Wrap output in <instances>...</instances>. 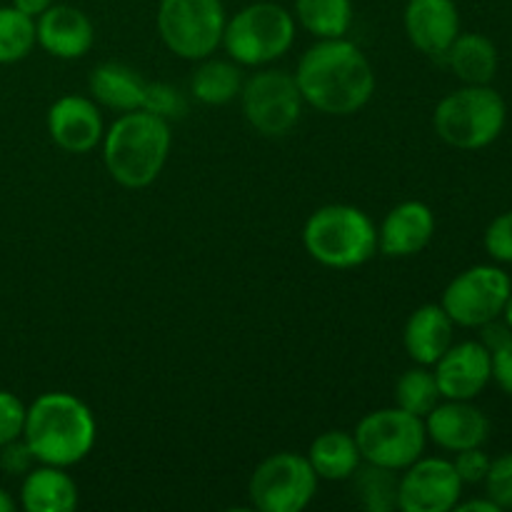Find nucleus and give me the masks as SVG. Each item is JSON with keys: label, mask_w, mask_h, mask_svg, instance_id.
Masks as SVG:
<instances>
[{"label": "nucleus", "mask_w": 512, "mask_h": 512, "mask_svg": "<svg viewBox=\"0 0 512 512\" xmlns=\"http://www.w3.org/2000/svg\"><path fill=\"white\" fill-rule=\"evenodd\" d=\"M38 45L60 60H78L90 53L95 43V28L88 15L75 5L53 3L35 18Z\"/></svg>", "instance_id": "17"}, {"label": "nucleus", "mask_w": 512, "mask_h": 512, "mask_svg": "<svg viewBox=\"0 0 512 512\" xmlns=\"http://www.w3.org/2000/svg\"><path fill=\"white\" fill-rule=\"evenodd\" d=\"M440 60L463 85H490L498 73V48L483 33H460Z\"/></svg>", "instance_id": "22"}, {"label": "nucleus", "mask_w": 512, "mask_h": 512, "mask_svg": "<svg viewBox=\"0 0 512 512\" xmlns=\"http://www.w3.org/2000/svg\"><path fill=\"white\" fill-rule=\"evenodd\" d=\"M500 318H503V320H505V325H508V328L512 330V293H510L508 303H505V308H503V315H500Z\"/></svg>", "instance_id": "40"}, {"label": "nucleus", "mask_w": 512, "mask_h": 512, "mask_svg": "<svg viewBox=\"0 0 512 512\" xmlns=\"http://www.w3.org/2000/svg\"><path fill=\"white\" fill-rule=\"evenodd\" d=\"M143 110L148 113L158 115L163 120H180L185 113H188V103H185L183 93L178 88L168 83H150L145 88V98H143Z\"/></svg>", "instance_id": "29"}, {"label": "nucleus", "mask_w": 512, "mask_h": 512, "mask_svg": "<svg viewBox=\"0 0 512 512\" xmlns=\"http://www.w3.org/2000/svg\"><path fill=\"white\" fill-rule=\"evenodd\" d=\"M455 323L445 313L443 305H420L410 313L403 328V348L415 365H428L433 368L440 355L453 345Z\"/></svg>", "instance_id": "19"}, {"label": "nucleus", "mask_w": 512, "mask_h": 512, "mask_svg": "<svg viewBox=\"0 0 512 512\" xmlns=\"http://www.w3.org/2000/svg\"><path fill=\"white\" fill-rule=\"evenodd\" d=\"M295 83L310 108L323 115H355L375 93V70L368 55L345 38L318 40L298 60Z\"/></svg>", "instance_id": "1"}, {"label": "nucleus", "mask_w": 512, "mask_h": 512, "mask_svg": "<svg viewBox=\"0 0 512 512\" xmlns=\"http://www.w3.org/2000/svg\"><path fill=\"white\" fill-rule=\"evenodd\" d=\"M435 235V213L420 200L395 205L378 228V250L388 258H413Z\"/></svg>", "instance_id": "18"}, {"label": "nucleus", "mask_w": 512, "mask_h": 512, "mask_svg": "<svg viewBox=\"0 0 512 512\" xmlns=\"http://www.w3.org/2000/svg\"><path fill=\"white\" fill-rule=\"evenodd\" d=\"M50 140L65 153L85 155L103 143L105 125L100 105L83 95H63L48 110Z\"/></svg>", "instance_id": "14"}, {"label": "nucleus", "mask_w": 512, "mask_h": 512, "mask_svg": "<svg viewBox=\"0 0 512 512\" xmlns=\"http://www.w3.org/2000/svg\"><path fill=\"white\" fill-rule=\"evenodd\" d=\"M243 83V73L235 60L203 58L190 80V90L203 105H228L230 100L240 98Z\"/></svg>", "instance_id": "24"}, {"label": "nucleus", "mask_w": 512, "mask_h": 512, "mask_svg": "<svg viewBox=\"0 0 512 512\" xmlns=\"http://www.w3.org/2000/svg\"><path fill=\"white\" fill-rule=\"evenodd\" d=\"M223 0H160L155 25L165 48L185 60L210 58L223 43Z\"/></svg>", "instance_id": "7"}, {"label": "nucleus", "mask_w": 512, "mask_h": 512, "mask_svg": "<svg viewBox=\"0 0 512 512\" xmlns=\"http://www.w3.org/2000/svg\"><path fill=\"white\" fill-rule=\"evenodd\" d=\"M305 458L313 465L315 475L320 480H330V483L350 480V475L363 463V455H360L358 443H355V435L345 433V430H325V433H320L310 443V450Z\"/></svg>", "instance_id": "23"}, {"label": "nucleus", "mask_w": 512, "mask_h": 512, "mask_svg": "<svg viewBox=\"0 0 512 512\" xmlns=\"http://www.w3.org/2000/svg\"><path fill=\"white\" fill-rule=\"evenodd\" d=\"M35 43H38L35 18L20 13L13 5H3L0 8V63L8 65L28 58Z\"/></svg>", "instance_id": "28"}, {"label": "nucleus", "mask_w": 512, "mask_h": 512, "mask_svg": "<svg viewBox=\"0 0 512 512\" xmlns=\"http://www.w3.org/2000/svg\"><path fill=\"white\" fill-rule=\"evenodd\" d=\"M485 253L495 260V263H512V210L498 215L493 223L485 230Z\"/></svg>", "instance_id": "31"}, {"label": "nucleus", "mask_w": 512, "mask_h": 512, "mask_svg": "<svg viewBox=\"0 0 512 512\" xmlns=\"http://www.w3.org/2000/svg\"><path fill=\"white\" fill-rule=\"evenodd\" d=\"M485 495L498 505L500 510H512V453L490 460L488 475H485Z\"/></svg>", "instance_id": "30"}, {"label": "nucleus", "mask_w": 512, "mask_h": 512, "mask_svg": "<svg viewBox=\"0 0 512 512\" xmlns=\"http://www.w3.org/2000/svg\"><path fill=\"white\" fill-rule=\"evenodd\" d=\"M353 435L365 463L398 470V473L423 458L425 443H428L425 420L398 405L368 413Z\"/></svg>", "instance_id": "8"}, {"label": "nucleus", "mask_w": 512, "mask_h": 512, "mask_svg": "<svg viewBox=\"0 0 512 512\" xmlns=\"http://www.w3.org/2000/svg\"><path fill=\"white\" fill-rule=\"evenodd\" d=\"M240 105L255 133L263 138H283L300 123L305 100L295 83V75H290L288 70L265 68L245 80L240 90Z\"/></svg>", "instance_id": "9"}, {"label": "nucleus", "mask_w": 512, "mask_h": 512, "mask_svg": "<svg viewBox=\"0 0 512 512\" xmlns=\"http://www.w3.org/2000/svg\"><path fill=\"white\" fill-rule=\"evenodd\" d=\"M25 405L18 395L0 390V448L10 440L23 438L25 428Z\"/></svg>", "instance_id": "32"}, {"label": "nucleus", "mask_w": 512, "mask_h": 512, "mask_svg": "<svg viewBox=\"0 0 512 512\" xmlns=\"http://www.w3.org/2000/svg\"><path fill=\"white\" fill-rule=\"evenodd\" d=\"M463 480L453 460L418 458L403 470L398 488V510L403 512H450L460 503Z\"/></svg>", "instance_id": "12"}, {"label": "nucleus", "mask_w": 512, "mask_h": 512, "mask_svg": "<svg viewBox=\"0 0 512 512\" xmlns=\"http://www.w3.org/2000/svg\"><path fill=\"white\" fill-rule=\"evenodd\" d=\"M318 480L305 455L275 453L250 475V505L260 512H303L318 493Z\"/></svg>", "instance_id": "10"}, {"label": "nucleus", "mask_w": 512, "mask_h": 512, "mask_svg": "<svg viewBox=\"0 0 512 512\" xmlns=\"http://www.w3.org/2000/svg\"><path fill=\"white\" fill-rule=\"evenodd\" d=\"M170 143L173 133L168 120L143 108L120 113L103 135L105 170L123 188H148L168 163Z\"/></svg>", "instance_id": "3"}, {"label": "nucleus", "mask_w": 512, "mask_h": 512, "mask_svg": "<svg viewBox=\"0 0 512 512\" xmlns=\"http://www.w3.org/2000/svg\"><path fill=\"white\" fill-rule=\"evenodd\" d=\"M295 43V15L270 0L245 5L225 23L223 48L230 60L250 68H263L283 58Z\"/></svg>", "instance_id": "6"}, {"label": "nucleus", "mask_w": 512, "mask_h": 512, "mask_svg": "<svg viewBox=\"0 0 512 512\" xmlns=\"http://www.w3.org/2000/svg\"><path fill=\"white\" fill-rule=\"evenodd\" d=\"M20 505L28 512H70L78 508V483L65 468L40 463L23 475Z\"/></svg>", "instance_id": "21"}, {"label": "nucleus", "mask_w": 512, "mask_h": 512, "mask_svg": "<svg viewBox=\"0 0 512 512\" xmlns=\"http://www.w3.org/2000/svg\"><path fill=\"white\" fill-rule=\"evenodd\" d=\"M423 420L428 440L448 453L483 448L490 435L488 415L473 400H440Z\"/></svg>", "instance_id": "15"}, {"label": "nucleus", "mask_w": 512, "mask_h": 512, "mask_svg": "<svg viewBox=\"0 0 512 512\" xmlns=\"http://www.w3.org/2000/svg\"><path fill=\"white\" fill-rule=\"evenodd\" d=\"M433 373L443 400H475L493 380V353L480 340L453 343Z\"/></svg>", "instance_id": "13"}, {"label": "nucleus", "mask_w": 512, "mask_h": 512, "mask_svg": "<svg viewBox=\"0 0 512 512\" xmlns=\"http://www.w3.org/2000/svg\"><path fill=\"white\" fill-rule=\"evenodd\" d=\"M455 510L458 512H500L498 505H495L488 495L480 500H465V503H458L455 505Z\"/></svg>", "instance_id": "38"}, {"label": "nucleus", "mask_w": 512, "mask_h": 512, "mask_svg": "<svg viewBox=\"0 0 512 512\" xmlns=\"http://www.w3.org/2000/svg\"><path fill=\"white\" fill-rule=\"evenodd\" d=\"M393 395L398 408L408 410V413L418 415V418H425L443 400L438 380H435V373L428 365H415V368L405 370L398 378V383H395Z\"/></svg>", "instance_id": "27"}, {"label": "nucleus", "mask_w": 512, "mask_h": 512, "mask_svg": "<svg viewBox=\"0 0 512 512\" xmlns=\"http://www.w3.org/2000/svg\"><path fill=\"white\" fill-rule=\"evenodd\" d=\"M453 468L458 473V478L463 480V485H478L488 475L490 458L483 453V448L460 450V453H455Z\"/></svg>", "instance_id": "33"}, {"label": "nucleus", "mask_w": 512, "mask_h": 512, "mask_svg": "<svg viewBox=\"0 0 512 512\" xmlns=\"http://www.w3.org/2000/svg\"><path fill=\"white\" fill-rule=\"evenodd\" d=\"M145 88H148V80L138 70L125 63H115V60L100 63L88 75L90 98L103 108L118 110V113L143 108Z\"/></svg>", "instance_id": "20"}, {"label": "nucleus", "mask_w": 512, "mask_h": 512, "mask_svg": "<svg viewBox=\"0 0 512 512\" xmlns=\"http://www.w3.org/2000/svg\"><path fill=\"white\" fill-rule=\"evenodd\" d=\"M53 3L55 0H13V8L30 15V18H38V15H43Z\"/></svg>", "instance_id": "37"}, {"label": "nucleus", "mask_w": 512, "mask_h": 512, "mask_svg": "<svg viewBox=\"0 0 512 512\" xmlns=\"http://www.w3.org/2000/svg\"><path fill=\"white\" fill-rule=\"evenodd\" d=\"M508 105L490 85H463L445 95L433 113L435 133L458 150H483L500 138Z\"/></svg>", "instance_id": "5"}, {"label": "nucleus", "mask_w": 512, "mask_h": 512, "mask_svg": "<svg viewBox=\"0 0 512 512\" xmlns=\"http://www.w3.org/2000/svg\"><path fill=\"white\" fill-rule=\"evenodd\" d=\"M353 498L368 512H393L398 510V470L380 468L373 463H360V468L350 475Z\"/></svg>", "instance_id": "26"}, {"label": "nucleus", "mask_w": 512, "mask_h": 512, "mask_svg": "<svg viewBox=\"0 0 512 512\" xmlns=\"http://www.w3.org/2000/svg\"><path fill=\"white\" fill-rule=\"evenodd\" d=\"M303 245L310 258L325 268H360L378 253V228L355 205H323L305 220Z\"/></svg>", "instance_id": "4"}, {"label": "nucleus", "mask_w": 512, "mask_h": 512, "mask_svg": "<svg viewBox=\"0 0 512 512\" xmlns=\"http://www.w3.org/2000/svg\"><path fill=\"white\" fill-rule=\"evenodd\" d=\"M35 463L38 460H35L33 450L28 448V443L23 438L10 440L8 445L0 448V468L8 475H25L28 470L35 468Z\"/></svg>", "instance_id": "34"}, {"label": "nucleus", "mask_w": 512, "mask_h": 512, "mask_svg": "<svg viewBox=\"0 0 512 512\" xmlns=\"http://www.w3.org/2000/svg\"><path fill=\"white\" fill-rule=\"evenodd\" d=\"M98 438L88 405L70 393H43L25 410L23 440L43 465L70 468L85 460Z\"/></svg>", "instance_id": "2"}, {"label": "nucleus", "mask_w": 512, "mask_h": 512, "mask_svg": "<svg viewBox=\"0 0 512 512\" xmlns=\"http://www.w3.org/2000/svg\"><path fill=\"white\" fill-rule=\"evenodd\" d=\"M293 15L313 38H345L353 25V0H295Z\"/></svg>", "instance_id": "25"}, {"label": "nucleus", "mask_w": 512, "mask_h": 512, "mask_svg": "<svg viewBox=\"0 0 512 512\" xmlns=\"http://www.w3.org/2000/svg\"><path fill=\"white\" fill-rule=\"evenodd\" d=\"M510 293L512 283L503 268L473 265L450 280L440 305L460 328H483L503 315Z\"/></svg>", "instance_id": "11"}, {"label": "nucleus", "mask_w": 512, "mask_h": 512, "mask_svg": "<svg viewBox=\"0 0 512 512\" xmlns=\"http://www.w3.org/2000/svg\"><path fill=\"white\" fill-rule=\"evenodd\" d=\"M480 330H483V338H480V343H483L490 353H493V350H498L500 345H505L512 338V330L505 325V320L500 323V318L490 320V323H485Z\"/></svg>", "instance_id": "36"}, {"label": "nucleus", "mask_w": 512, "mask_h": 512, "mask_svg": "<svg viewBox=\"0 0 512 512\" xmlns=\"http://www.w3.org/2000/svg\"><path fill=\"white\" fill-rule=\"evenodd\" d=\"M403 25L408 40L420 53L443 58L460 35V10L455 0H408Z\"/></svg>", "instance_id": "16"}, {"label": "nucleus", "mask_w": 512, "mask_h": 512, "mask_svg": "<svg viewBox=\"0 0 512 512\" xmlns=\"http://www.w3.org/2000/svg\"><path fill=\"white\" fill-rule=\"evenodd\" d=\"M493 380L505 395L512 398V338L498 350H493Z\"/></svg>", "instance_id": "35"}, {"label": "nucleus", "mask_w": 512, "mask_h": 512, "mask_svg": "<svg viewBox=\"0 0 512 512\" xmlns=\"http://www.w3.org/2000/svg\"><path fill=\"white\" fill-rule=\"evenodd\" d=\"M13 510H15V500L0 488V512H13Z\"/></svg>", "instance_id": "39"}]
</instances>
